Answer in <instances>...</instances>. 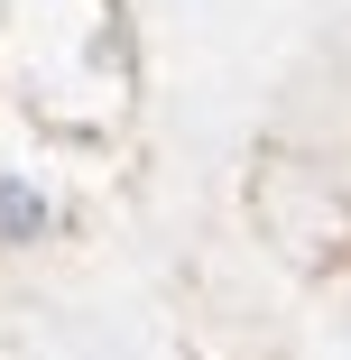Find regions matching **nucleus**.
Returning a JSON list of instances; mask_svg holds the SVG:
<instances>
[{"mask_svg":"<svg viewBox=\"0 0 351 360\" xmlns=\"http://www.w3.org/2000/svg\"><path fill=\"white\" fill-rule=\"evenodd\" d=\"M37 222H46V203H37L28 185H10V176H0V240H28Z\"/></svg>","mask_w":351,"mask_h":360,"instance_id":"1","label":"nucleus"}]
</instances>
